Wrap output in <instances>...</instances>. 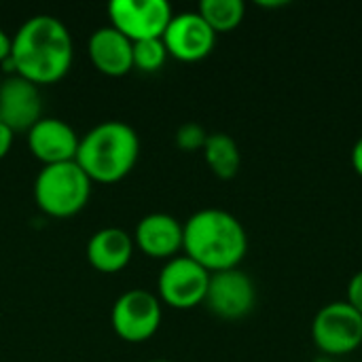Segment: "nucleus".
I'll return each instance as SVG.
<instances>
[{
    "instance_id": "20",
    "label": "nucleus",
    "mask_w": 362,
    "mask_h": 362,
    "mask_svg": "<svg viewBox=\"0 0 362 362\" xmlns=\"http://www.w3.org/2000/svg\"><path fill=\"white\" fill-rule=\"evenodd\" d=\"M348 303L362 316V269L352 276L348 284Z\"/></svg>"
},
{
    "instance_id": "18",
    "label": "nucleus",
    "mask_w": 362,
    "mask_h": 362,
    "mask_svg": "<svg viewBox=\"0 0 362 362\" xmlns=\"http://www.w3.org/2000/svg\"><path fill=\"white\" fill-rule=\"evenodd\" d=\"M168 49L161 38H148L134 42V68L140 72H157L168 62Z\"/></svg>"
},
{
    "instance_id": "16",
    "label": "nucleus",
    "mask_w": 362,
    "mask_h": 362,
    "mask_svg": "<svg viewBox=\"0 0 362 362\" xmlns=\"http://www.w3.org/2000/svg\"><path fill=\"white\" fill-rule=\"evenodd\" d=\"M202 153L212 174L218 176L221 180H231L240 172V146L229 134H210Z\"/></svg>"
},
{
    "instance_id": "9",
    "label": "nucleus",
    "mask_w": 362,
    "mask_h": 362,
    "mask_svg": "<svg viewBox=\"0 0 362 362\" xmlns=\"http://www.w3.org/2000/svg\"><path fill=\"white\" fill-rule=\"evenodd\" d=\"M204 303L214 316L223 320H242L255 310V282L240 267L210 274V284Z\"/></svg>"
},
{
    "instance_id": "23",
    "label": "nucleus",
    "mask_w": 362,
    "mask_h": 362,
    "mask_svg": "<svg viewBox=\"0 0 362 362\" xmlns=\"http://www.w3.org/2000/svg\"><path fill=\"white\" fill-rule=\"evenodd\" d=\"M352 165L356 170V174L362 178V136L358 138V142L352 148Z\"/></svg>"
},
{
    "instance_id": "8",
    "label": "nucleus",
    "mask_w": 362,
    "mask_h": 362,
    "mask_svg": "<svg viewBox=\"0 0 362 362\" xmlns=\"http://www.w3.org/2000/svg\"><path fill=\"white\" fill-rule=\"evenodd\" d=\"M172 17V6L165 0H112L108 4L110 25L132 42L161 38Z\"/></svg>"
},
{
    "instance_id": "12",
    "label": "nucleus",
    "mask_w": 362,
    "mask_h": 362,
    "mask_svg": "<svg viewBox=\"0 0 362 362\" xmlns=\"http://www.w3.org/2000/svg\"><path fill=\"white\" fill-rule=\"evenodd\" d=\"M42 119V98L40 89L17 76L8 74L0 83V123H4L8 129L25 132Z\"/></svg>"
},
{
    "instance_id": "5",
    "label": "nucleus",
    "mask_w": 362,
    "mask_h": 362,
    "mask_svg": "<svg viewBox=\"0 0 362 362\" xmlns=\"http://www.w3.org/2000/svg\"><path fill=\"white\" fill-rule=\"evenodd\" d=\"M312 339L322 356L352 354L362 346V316L348 301H333L314 316Z\"/></svg>"
},
{
    "instance_id": "6",
    "label": "nucleus",
    "mask_w": 362,
    "mask_h": 362,
    "mask_svg": "<svg viewBox=\"0 0 362 362\" xmlns=\"http://www.w3.org/2000/svg\"><path fill=\"white\" fill-rule=\"evenodd\" d=\"M161 318L163 310L159 297L144 288H132L123 293L110 310L112 331L127 344L148 341L159 331Z\"/></svg>"
},
{
    "instance_id": "22",
    "label": "nucleus",
    "mask_w": 362,
    "mask_h": 362,
    "mask_svg": "<svg viewBox=\"0 0 362 362\" xmlns=\"http://www.w3.org/2000/svg\"><path fill=\"white\" fill-rule=\"evenodd\" d=\"M11 57V36L0 28V64H6Z\"/></svg>"
},
{
    "instance_id": "10",
    "label": "nucleus",
    "mask_w": 362,
    "mask_h": 362,
    "mask_svg": "<svg viewBox=\"0 0 362 362\" xmlns=\"http://www.w3.org/2000/svg\"><path fill=\"white\" fill-rule=\"evenodd\" d=\"M161 40L170 57L191 64L206 59L214 51L216 34L197 11H189L172 17Z\"/></svg>"
},
{
    "instance_id": "21",
    "label": "nucleus",
    "mask_w": 362,
    "mask_h": 362,
    "mask_svg": "<svg viewBox=\"0 0 362 362\" xmlns=\"http://www.w3.org/2000/svg\"><path fill=\"white\" fill-rule=\"evenodd\" d=\"M13 140H15V132L8 129L4 123H0V161L11 153L13 148Z\"/></svg>"
},
{
    "instance_id": "19",
    "label": "nucleus",
    "mask_w": 362,
    "mask_h": 362,
    "mask_svg": "<svg viewBox=\"0 0 362 362\" xmlns=\"http://www.w3.org/2000/svg\"><path fill=\"white\" fill-rule=\"evenodd\" d=\"M208 136L210 134L202 125H197V123H185L176 132V144H178L180 151H187V153L204 151Z\"/></svg>"
},
{
    "instance_id": "4",
    "label": "nucleus",
    "mask_w": 362,
    "mask_h": 362,
    "mask_svg": "<svg viewBox=\"0 0 362 362\" xmlns=\"http://www.w3.org/2000/svg\"><path fill=\"white\" fill-rule=\"evenodd\" d=\"M91 185L76 161L42 165L34 180V202L51 218H70L89 204Z\"/></svg>"
},
{
    "instance_id": "1",
    "label": "nucleus",
    "mask_w": 362,
    "mask_h": 362,
    "mask_svg": "<svg viewBox=\"0 0 362 362\" xmlns=\"http://www.w3.org/2000/svg\"><path fill=\"white\" fill-rule=\"evenodd\" d=\"M72 59L70 30L53 15H34L11 36V57L4 66L11 74L42 87L62 81Z\"/></svg>"
},
{
    "instance_id": "15",
    "label": "nucleus",
    "mask_w": 362,
    "mask_h": 362,
    "mask_svg": "<svg viewBox=\"0 0 362 362\" xmlns=\"http://www.w3.org/2000/svg\"><path fill=\"white\" fill-rule=\"evenodd\" d=\"M134 238L117 227L95 231L87 242V261L100 274L123 272L134 257Z\"/></svg>"
},
{
    "instance_id": "14",
    "label": "nucleus",
    "mask_w": 362,
    "mask_h": 362,
    "mask_svg": "<svg viewBox=\"0 0 362 362\" xmlns=\"http://www.w3.org/2000/svg\"><path fill=\"white\" fill-rule=\"evenodd\" d=\"M89 59L104 76H125L134 70V42L112 25L98 28L89 36Z\"/></svg>"
},
{
    "instance_id": "3",
    "label": "nucleus",
    "mask_w": 362,
    "mask_h": 362,
    "mask_svg": "<svg viewBox=\"0 0 362 362\" xmlns=\"http://www.w3.org/2000/svg\"><path fill=\"white\" fill-rule=\"evenodd\" d=\"M140 138L123 121H104L91 127L78 142L76 163L91 182L115 185L138 163Z\"/></svg>"
},
{
    "instance_id": "11",
    "label": "nucleus",
    "mask_w": 362,
    "mask_h": 362,
    "mask_svg": "<svg viewBox=\"0 0 362 362\" xmlns=\"http://www.w3.org/2000/svg\"><path fill=\"white\" fill-rule=\"evenodd\" d=\"M28 151L42 165H57L76 159L78 134L72 125L57 117H42L25 134Z\"/></svg>"
},
{
    "instance_id": "24",
    "label": "nucleus",
    "mask_w": 362,
    "mask_h": 362,
    "mask_svg": "<svg viewBox=\"0 0 362 362\" xmlns=\"http://www.w3.org/2000/svg\"><path fill=\"white\" fill-rule=\"evenodd\" d=\"M148 362H172V361H165V358H155V361H148Z\"/></svg>"
},
{
    "instance_id": "7",
    "label": "nucleus",
    "mask_w": 362,
    "mask_h": 362,
    "mask_svg": "<svg viewBox=\"0 0 362 362\" xmlns=\"http://www.w3.org/2000/svg\"><path fill=\"white\" fill-rule=\"evenodd\" d=\"M210 272L187 255L165 261L157 278V297L174 310H193L206 301Z\"/></svg>"
},
{
    "instance_id": "2",
    "label": "nucleus",
    "mask_w": 362,
    "mask_h": 362,
    "mask_svg": "<svg viewBox=\"0 0 362 362\" xmlns=\"http://www.w3.org/2000/svg\"><path fill=\"white\" fill-rule=\"evenodd\" d=\"M182 250L210 274L227 272L244 261L248 235L231 212L206 208L191 214L182 225Z\"/></svg>"
},
{
    "instance_id": "17",
    "label": "nucleus",
    "mask_w": 362,
    "mask_h": 362,
    "mask_svg": "<svg viewBox=\"0 0 362 362\" xmlns=\"http://www.w3.org/2000/svg\"><path fill=\"white\" fill-rule=\"evenodd\" d=\"M197 13L214 30V34L231 32L244 21L246 6L242 0H204L197 6Z\"/></svg>"
},
{
    "instance_id": "13",
    "label": "nucleus",
    "mask_w": 362,
    "mask_h": 362,
    "mask_svg": "<svg viewBox=\"0 0 362 362\" xmlns=\"http://www.w3.org/2000/svg\"><path fill=\"white\" fill-rule=\"evenodd\" d=\"M132 238L144 257L170 261L182 250V223L165 212H153L140 218Z\"/></svg>"
}]
</instances>
